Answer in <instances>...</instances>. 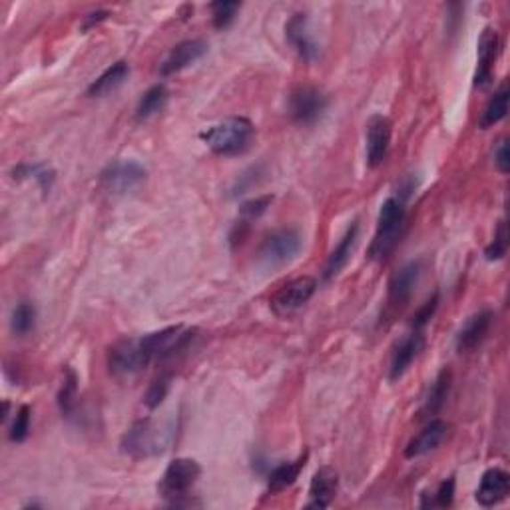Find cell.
Listing matches in <instances>:
<instances>
[{
    "label": "cell",
    "mask_w": 510,
    "mask_h": 510,
    "mask_svg": "<svg viewBox=\"0 0 510 510\" xmlns=\"http://www.w3.org/2000/svg\"><path fill=\"white\" fill-rule=\"evenodd\" d=\"M150 361L144 353V347H142V339H120L118 343H114L108 351V367H110V373L118 379H126L138 375L144 367H148Z\"/></svg>",
    "instance_id": "7"
},
{
    "label": "cell",
    "mask_w": 510,
    "mask_h": 510,
    "mask_svg": "<svg viewBox=\"0 0 510 510\" xmlns=\"http://www.w3.org/2000/svg\"><path fill=\"white\" fill-rule=\"evenodd\" d=\"M170 383H172L170 375H160V377L150 385V389L144 397V403L148 409H158L164 403V399L170 391Z\"/></svg>",
    "instance_id": "30"
},
{
    "label": "cell",
    "mask_w": 510,
    "mask_h": 510,
    "mask_svg": "<svg viewBox=\"0 0 510 510\" xmlns=\"http://www.w3.org/2000/svg\"><path fill=\"white\" fill-rule=\"evenodd\" d=\"M28 433H30V407L22 405L19 409V413H16L14 423L11 426V441L12 442L27 441Z\"/></svg>",
    "instance_id": "33"
},
{
    "label": "cell",
    "mask_w": 510,
    "mask_h": 510,
    "mask_svg": "<svg viewBox=\"0 0 510 510\" xmlns=\"http://www.w3.org/2000/svg\"><path fill=\"white\" fill-rule=\"evenodd\" d=\"M207 53V45L204 40L194 38V40H183V43L175 45L170 54L166 56V61L160 66L162 77H172V74H178L182 70H186L188 66L196 64L199 58H204Z\"/></svg>",
    "instance_id": "12"
},
{
    "label": "cell",
    "mask_w": 510,
    "mask_h": 510,
    "mask_svg": "<svg viewBox=\"0 0 510 510\" xmlns=\"http://www.w3.org/2000/svg\"><path fill=\"white\" fill-rule=\"evenodd\" d=\"M447 433H449V423L441 421V419L429 421L415 439L409 441V445L405 447V457L419 458L426 453H431V450L437 449L441 442L447 439Z\"/></svg>",
    "instance_id": "18"
},
{
    "label": "cell",
    "mask_w": 510,
    "mask_h": 510,
    "mask_svg": "<svg viewBox=\"0 0 510 510\" xmlns=\"http://www.w3.org/2000/svg\"><path fill=\"white\" fill-rule=\"evenodd\" d=\"M301 252V236L299 231L291 228H283L267 236L262 249H259V265L267 271H275L287 265Z\"/></svg>",
    "instance_id": "5"
},
{
    "label": "cell",
    "mask_w": 510,
    "mask_h": 510,
    "mask_svg": "<svg viewBox=\"0 0 510 510\" xmlns=\"http://www.w3.org/2000/svg\"><path fill=\"white\" fill-rule=\"evenodd\" d=\"M166 104H168V88L164 85H156L150 90L144 92V96L140 98L138 108H136V120L144 122L150 120L152 116L160 114Z\"/></svg>",
    "instance_id": "24"
},
{
    "label": "cell",
    "mask_w": 510,
    "mask_h": 510,
    "mask_svg": "<svg viewBox=\"0 0 510 510\" xmlns=\"http://www.w3.org/2000/svg\"><path fill=\"white\" fill-rule=\"evenodd\" d=\"M174 441L170 425L142 419L134 423L122 437V450L132 458H150L166 453Z\"/></svg>",
    "instance_id": "2"
},
{
    "label": "cell",
    "mask_w": 510,
    "mask_h": 510,
    "mask_svg": "<svg viewBox=\"0 0 510 510\" xmlns=\"http://www.w3.org/2000/svg\"><path fill=\"white\" fill-rule=\"evenodd\" d=\"M271 196H263V198H255V199H249V202H246L244 206H241V210H239V215H241V222H254L257 220L259 215H263L267 207H270L271 204Z\"/></svg>",
    "instance_id": "35"
},
{
    "label": "cell",
    "mask_w": 510,
    "mask_h": 510,
    "mask_svg": "<svg viewBox=\"0 0 510 510\" xmlns=\"http://www.w3.org/2000/svg\"><path fill=\"white\" fill-rule=\"evenodd\" d=\"M339 487V476L329 466L320 468L313 474L312 484H309V508H328L331 500L337 495Z\"/></svg>",
    "instance_id": "19"
},
{
    "label": "cell",
    "mask_w": 510,
    "mask_h": 510,
    "mask_svg": "<svg viewBox=\"0 0 510 510\" xmlns=\"http://www.w3.org/2000/svg\"><path fill=\"white\" fill-rule=\"evenodd\" d=\"M407 217V199L401 196H391L383 202L379 220H377V231H375V238L371 241L369 255L375 262H381V259L387 257L395 246L399 244L401 230L405 225Z\"/></svg>",
    "instance_id": "3"
},
{
    "label": "cell",
    "mask_w": 510,
    "mask_h": 510,
    "mask_svg": "<svg viewBox=\"0 0 510 510\" xmlns=\"http://www.w3.org/2000/svg\"><path fill=\"white\" fill-rule=\"evenodd\" d=\"M423 275V263L421 262H409L401 270L393 273L389 281V301L393 305H403L405 301L411 299L413 291L417 287Z\"/></svg>",
    "instance_id": "16"
},
{
    "label": "cell",
    "mask_w": 510,
    "mask_h": 510,
    "mask_svg": "<svg viewBox=\"0 0 510 510\" xmlns=\"http://www.w3.org/2000/svg\"><path fill=\"white\" fill-rule=\"evenodd\" d=\"M128 74H130V69L126 62L124 61L116 62L110 66V69H106L102 74H100L94 82H92L86 94L92 98H104L108 94H112V92L118 90L124 82H126Z\"/></svg>",
    "instance_id": "22"
},
{
    "label": "cell",
    "mask_w": 510,
    "mask_h": 510,
    "mask_svg": "<svg viewBox=\"0 0 510 510\" xmlns=\"http://www.w3.org/2000/svg\"><path fill=\"white\" fill-rule=\"evenodd\" d=\"M108 19V12L106 11H98V12H92L86 16V22H85V27L90 28V27H94V24L98 22H102Z\"/></svg>",
    "instance_id": "38"
},
{
    "label": "cell",
    "mask_w": 510,
    "mask_h": 510,
    "mask_svg": "<svg viewBox=\"0 0 510 510\" xmlns=\"http://www.w3.org/2000/svg\"><path fill=\"white\" fill-rule=\"evenodd\" d=\"M495 166L500 174H508L510 170V154H508V142L500 140L495 150Z\"/></svg>",
    "instance_id": "37"
},
{
    "label": "cell",
    "mask_w": 510,
    "mask_h": 510,
    "mask_svg": "<svg viewBox=\"0 0 510 510\" xmlns=\"http://www.w3.org/2000/svg\"><path fill=\"white\" fill-rule=\"evenodd\" d=\"M239 8H241L239 3H225V0H222V3H214L212 4L214 27L220 28V30L228 28L230 24L233 22V19H236Z\"/></svg>",
    "instance_id": "29"
},
{
    "label": "cell",
    "mask_w": 510,
    "mask_h": 510,
    "mask_svg": "<svg viewBox=\"0 0 510 510\" xmlns=\"http://www.w3.org/2000/svg\"><path fill=\"white\" fill-rule=\"evenodd\" d=\"M14 178H35L40 186H43L45 191L50 190L53 186V180H54V174L46 170L45 166H19V168L14 170Z\"/></svg>",
    "instance_id": "31"
},
{
    "label": "cell",
    "mask_w": 510,
    "mask_h": 510,
    "mask_svg": "<svg viewBox=\"0 0 510 510\" xmlns=\"http://www.w3.org/2000/svg\"><path fill=\"white\" fill-rule=\"evenodd\" d=\"M510 476L503 468H489L482 474L479 489H476V503L481 506H495L508 497Z\"/></svg>",
    "instance_id": "17"
},
{
    "label": "cell",
    "mask_w": 510,
    "mask_h": 510,
    "mask_svg": "<svg viewBox=\"0 0 510 510\" xmlns=\"http://www.w3.org/2000/svg\"><path fill=\"white\" fill-rule=\"evenodd\" d=\"M455 498V479H447L439 484L437 492H434L431 500H425L423 506H439V508H447L453 505Z\"/></svg>",
    "instance_id": "34"
},
{
    "label": "cell",
    "mask_w": 510,
    "mask_h": 510,
    "mask_svg": "<svg viewBox=\"0 0 510 510\" xmlns=\"http://www.w3.org/2000/svg\"><path fill=\"white\" fill-rule=\"evenodd\" d=\"M328 108V96L315 86H299L289 96V116L295 124L309 126L321 118Z\"/></svg>",
    "instance_id": "9"
},
{
    "label": "cell",
    "mask_w": 510,
    "mask_h": 510,
    "mask_svg": "<svg viewBox=\"0 0 510 510\" xmlns=\"http://www.w3.org/2000/svg\"><path fill=\"white\" fill-rule=\"evenodd\" d=\"M425 345V336L421 329H413L405 339H401L399 345L393 351V359H391V367H389V379L397 381L403 377L407 373L409 367L419 355V351Z\"/></svg>",
    "instance_id": "15"
},
{
    "label": "cell",
    "mask_w": 510,
    "mask_h": 510,
    "mask_svg": "<svg viewBox=\"0 0 510 510\" xmlns=\"http://www.w3.org/2000/svg\"><path fill=\"white\" fill-rule=\"evenodd\" d=\"M508 100H510V92H508V85L503 82V85L498 86V90L492 94V98L487 102L482 110V116L479 120V126L482 130L492 128L495 124H498L500 120L506 118V112H508Z\"/></svg>",
    "instance_id": "23"
},
{
    "label": "cell",
    "mask_w": 510,
    "mask_h": 510,
    "mask_svg": "<svg viewBox=\"0 0 510 510\" xmlns=\"http://www.w3.org/2000/svg\"><path fill=\"white\" fill-rule=\"evenodd\" d=\"M508 249V231H506V222H500L498 223V230L495 233V239H492V244L484 249V255H487L489 262H498V259H503L505 254Z\"/></svg>",
    "instance_id": "32"
},
{
    "label": "cell",
    "mask_w": 510,
    "mask_h": 510,
    "mask_svg": "<svg viewBox=\"0 0 510 510\" xmlns=\"http://www.w3.org/2000/svg\"><path fill=\"white\" fill-rule=\"evenodd\" d=\"M194 333L196 331L186 329L183 325H174V328L150 333V336H144L140 339L148 361L154 363V361H166V359L178 355L180 351L190 345V341L194 339Z\"/></svg>",
    "instance_id": "6"
},
{
    "label": "cell",
    "mask_w": 510,
    "mask_h": 510,
    "mask_svg": "<svg viewBox=\"0 0 510 510\" xmlns=\"http://www.w3.org/2000/svg\"><path fill=\"white\" fill-rule=\"evenodd\" d=\"M393 136V124L387 116H373L367 124V164L369 168H379L389 154Z\"/></svg>",
    "instance_id": "11"
},
{
    "label": "cell",
    "mask_w": 510,
    "mask_h": 510,
    "mask_svg": "<svg viewBox=\"0 0 510 510\" xmlns=\"http://www.w3.org/2000/svg\"><path fill=\"white\" fill-rule=\"evenodd\" d=\"M437 307H439V295L434 294L426 304L419 309V312L415 313L413 317V329H425V325L431 321V317L434 315V312H437Z\"/></svg>",
    "instance_id": "36"
},
{
    "label": "cell",
    "mask_w": 510,
    "mask_h": 510,
    "mask_svg": "<svg viewBox=\"0 0 510 510\" xmlns=\"http://www.w3.org/2000/svg\"><path fill=\"white\" fill-rule=\"evenodd\" d=\"M357 236H359V223L353 222V225H351L345 236L341 238L337 247L333 249L328 259V265H325V273H323L325 279L337 278L343 267L349 263L351 254H353V249L357 246Z\"/></svg>",
    "instance_id": "21"
},
{
    "label": "cell",
    "mask_w": 510,
    "mask_h": 510,
    "mask_svg": "<svg viewBox=\"0 0 510 510\" xmlns=\"http://www.w3.org/2000/svg\"><path fill=\"white\" fill-rule=\"evenodd\" d=\"M498 46L500 40L495 28H484L479 38V69H476L474 85L487 86L492 78V66H495L498 58Z\"/></svg>",
    "instance_id": "20"
},
{
    "label": "cell",
    "mask_w": 510,
    "mask_h": 510,
    "mask_svg": "<svg viewBox=\"0 0 510 510\" xmlns=\"http://www.w3.org/2000/svg\"><path fill=\"white\" fill-rule=\"evenodd\" d=\"M36 325V307L30 301H22V304L12 309L11 328L16 336H27Z\"/></svg>",
    "instance_id": "28"
},
{
    "label": "cell",
    "mask_w": 510,
    "mask_h": 510,
    "mask_svg": "<svg viewBox=\"0 0 510 510\" xmlns=\"http://www.w3.org/2000/svg\"><path fill=\"white\" fill-rule=\"evenodd\" d=\"M78 403V379L72 369H66L62 387L58 391V409L64 417H72Z\"/></svg>",
    "instance_id": "27"
},
{
    "label": "cell",
    "mask_w": 510,
    "mask_h": 510,
    "mask_svg": "<svg viewBox=\"0 0 510 510\" xmlns=\"http://www.w3.org/2000/svg\"><path fill=\"white\" fill-rule=\"evenodd\" d=\"M450 371L449 369H442L434 383L431 385V391L429 395L425 399V405H423V415H434L437 411H441V407L445 405V401L449 397V391H450Z\"/></svg>",
    "instance_id": "26"
},
{
    "label": "cell",
    "mask_w": 510,
    "mask_h": 510,
    "mask_svg": "<svg viewBox=\"0 0 510 510\" xmlns=\"http://www.w3.org/2000/svg\"><path fill=\"white\" fill-rule=\"evenodd\" d=\"M286 36L289 40V45L295 48V53L304 58V61L313 62L315 58L320 56V46L315 43L312 28H309L307 14L297 12L291 16L286 24Z\"/></svg>",
    "instance_id": "13"
},
{
    "label": "cell",
    "mask_w": 510,
    "mask_h": 510,
    "mask_svg": "<svg viewBox=\"0 0 510 510\" xmlns=\"http://www.w3.org/2000/svg\"><path fill=\"white\" fill-rule=\"evenodd\" d=\"M146 175L148 172L142 164L134 160H116L102 170L100 182L110 194H128L146 182Z\"/></svg>",
    "instance_id": "8"
},
{
    "label": "cell",
    "mask_w": 510,
    "mask_h": 510,
    "mask_svg": "<svg viewBox=\"0 0 510 510\" xmlns=\"http://www.w3.org/2000/svg\"><path fill=\"white\" fill-rule=\"evenodd\" d=\"M255 128L244 116H231L199 134L204 144L217 156L244 154L254 140Z\"/></svg>",
    "instance_id": "1"
},
{
    "label": "cell",
    "mask_w": 510,
    "mask_h": 510,
    "mask_svg": "<svg viewBox=\"0 0 510 510\" xmlns=\"http://www.w3.org/2000/svg\"><path fill=\"white\" fill-rule=\"evenodd\" d=\"M492 320H495V313L490 309H484V312H479L471 315L466 320V323L461 328L457 336V351L458 353H468L481 345V343L487 339Z\"/></svg>",
    "instance_id": "14"
},
{
    "label": "cell",
    "mask_w": 510,
    "mask_h": 510,
    "mask_svg": "<svg viewBox=\"0 0 510 510\" xmlns=\"http://www.w3.org/2000/svg\"><path fill=\"white\" fill-rule=\"evenodd\" d=\"M315 291H317V279L309 278V275L289 281L287 286H283L278 294L271 297L273 313L279 317L294 315L315 295Z\"/></svg>",
    "instance_id": "10"
},
{
    "label": "cell",
    "mask_w": 510,
    "mask_h": 510,
    "mask_svg": "<svg viewBox=\"0 0 510 510\" xmlns=\"http://www.w3.org/2000/svg\"><path fill=\"white\" fill-rule=\"evenodd\" d=\"M199 474H202V466H199L194 458H175L166 468L160 482V492L164 498L170 500L172 506L188 505L190 490L194 489Z\"/></svg>",
    "instance_id": "4"
},
{
    "label": "cell",
    "mask_w": 510,
    "mask_h": 510,
    "mask_svg": "<svg viewBox=\"0 0 510 510\" xmlns=\"http://www.w3.org/2000/svg\"><path fill=\"white\" fill-rule=\"evenodd\" d=\"M305 465V457L297 458L294 463H281L273 468L267 476V490L270 492H281L291 487L297 481L301 468Z\"/></svg>",
    "instance_id": "25"
}]
</instances>
